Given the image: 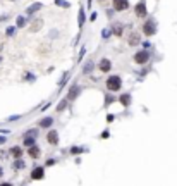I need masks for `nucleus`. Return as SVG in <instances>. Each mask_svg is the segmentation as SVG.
<instances>
[{"mask_svg":"<svg viewBox=\"0 0 177 186\" xmlns=\"http://www.w3.org/2000/svg\"><path fill=\"white\" fill-rule=\"evenodd\" d=\"M53 124V119L52 117H45L43 121L40 122V126H41V128H48V126H52Z\"/></svg>","mask_w":177,"mask_h":186,"instance_id":"nucleus-17","label":"nucleus"},{"mask_svg":"<svg viewBox=\"0 0 177 186\" xmlns=\"http://www.w3.org/2000/svg\"><path fill=\"white\" fill-rule=\"evenodd\" d=\"M10 153H12V155L16 157V159H19V157H21V153H22V152H21V148H19V147H14L12 150H10Z\"/></svg>","mask_w":177,"mask_h":186,"instance_id":"nucleus-21","label":"nucleus"},{"mask_svg":"<svg viewBox=\"0 0 177 186\" xmlns=\"http://www.w3.org/2000/svg\"><path fill=\"white\" fill-rule=\"evenodd\" d=\"M93 69H95V62H93V61H88L86 64L83 65V73H84V74H90Z\"/></svg>","mask_w":177,"mask_h":186,"instance_id":"nucleus-13","label":"nucleus"},{"mask_svg":"<svg viewBox=\"0 0 177 186\" xmlns=\"http://www.w3.org/2000/svg\"><path fill=\"white\" fill-rule=\"evenodd\" d=\"M65 105H67V100H62L60 104L57 105V112H60V110H64V109H65Z\"/></svg>","mask_w":177,"mask_h":186,"instance_id":"nucleus-22","label":"nucleus"},{"mask_svg":"<svg viewBox=\"0 0 177 186\" xmlns=\"http://www.w3.org/2000/svg\"><path fill=\"white\" fill-rule=\"evenodd\" d=\"M0 176H2V167H0Z\"/></svg>","mask_w":177,"mask_h":186,"instance_id":"nucleus-31","label":"nucleus"},{"mask_svg":"<svg viewBox=\"0 0 177 186\" xmlns=\"http://www.w3.org/2000/svg\"><path fill=\"white\" fill-rule=\"evenodd\" d=\"M119 100H121V104H122V105H125V107H127V105L131 104V95H129V93H124V95H122Z\"/></svg>","mask_w":177,"mask_h":186,"instance_id":"nucleus-16","label":"nucleus"},{"mask_svg":"<svg viewBox=\"0 0 177 186\" xmlns=\"http://www.w3.org/2000/svg\"><path fill=\"white\" fill-rule=\"evenodd\" d=\"M43 9V4H40V2H35V4H31L29 7L26 9V14L28 16H33V14H36L38 10Z\"/></svg>","mask_w":177,"mask_h":186,"instance_id":"nucleus-8","label":"nucleus"},{"mask_svg":"<svg viewBox=\"0 0 177 186\" xmlns=\"http://www.w3.org/2000/svg\"><path fill=\"white\" fill-rule=\"evenodd\" d=\"M41 26H43V19H35V21H33V22L29 24V31L36 33V31H38Z\"/></svg>","mask_w":177,"mask_h":186,"instance_id":"nucleus-10","label":"nucleus"},{"mask_svg":"<svg viewBox=\"0 0 177 186\" xmlns=\"http://www.w3.org/2000/svg\"><path fill=\"white\" fill-rule=\"evenodd\" d=\"M112 31H114V35L115 36H121L122 35V24H115V26L112 28Z\"/></svg>","mask_w":177,"mask_h":186,"instance_id":"nucleus-18","label":"nucleus"},{"mask_svg":"<svg viewBox=\"0 0 177 186\" xmlns=\"http://www.w3.org/2000/svg\"><path fill=\"white\" fill-rule=\"evenodd\" d=\"M105 100H107V102H105V105H108L110 102H114L115 98H114V97H110V95H107V98H105Z\"/></svg>","mask_w":177,"mask_h":186,"instance_id":"nucleus-26","label":"nucleus"},{"mask_svg":"<svg viewBox=\"0 0 177 186\" xmlns=\"http://www.w3.org/2000/svg\"><path fill=\"white\" fill-rule=\"evenodd\" d=\"M84 52H86V48H81V52H79V61H81V57L84 55Z\"/></svg>","mask_w":177,"mask_h":186,"instance_id":"nucleus-28","label":"nucleus"},{"mask_svg":"<svg viewBox=\"0 0 177 186\" xmlns=\"http://www.w3.org/2000/svg\"><path fill=\"white\" fill-rule=\"evenodd\" d=\"M24 145H26L28 148L33 147V145H35V140H33V138H26V140H24Z\"/></svg>","mask_w":177,"mask_h":186,"instance_id":"nucleus-23","label":"nucleus"},{"mask_svg":"<svg viewBox=\"0 0 177 186\" xmlns=\"http://www.w3.org/2000/svg\"><path fill=\"white\" fill-rule=\"evenodd\" d=\"M0 186H12V184H10V183H2Z\"/></svg>","mask_w":177,"mask_h":186,"instance_id":"nucleus-29","label":"nucleus"},{"mask_svg":"<svg viewBox=\"0 0 177 186\" xmlns=\"http://www.w3.org/2000/svg\"><path fill=\"white\" fill-rule=\"evenodd\" d=\"M0 62H2V57H0Z\"/></svg>","mask_w":177,"mask_h":186,"instance_id":"nucleus-32","label":"nucleus"},{"mask_svg":"<svg viewBox=\"0 0 177 186\" xmlns=\"http://www.w3.org/2000/svg\"><path fill=\"white\" fill-rule=\"evenodd\" d=\"M78 24H79V28H83V24H84V19H86V16H84V9H79V16H78Z\"/></svg>","mask_w":177,"mask_h":186,"instance_id":"nucleus-15","label":"nucleus"},{"mask_svg":"<svg viewBox=\"0 0 177 186\" xmlns=\"http://www.w3.org/2000/svg\"><path fill=\"white\" fill-rule=\"evenodd\" d=\"M26 22H28V19H26V18L19 16V18H17V22H16V24H17V28H24V26H26Z\"/></svg>","mask_w":177,"mask_h":186,"instance_id":"nucleus-19","label":"nucleus"},{"mask_svg":"<svg viewBox=\"0 0 177 186\" xmlns=\"http://www.w3.org/2000/svg\"><path fill=\"white\" fill-rule=\"evenodd\" d=\"M122 88V79L121 76H110L107 79V90L108 91H119Z\"/></svg>","mask_w":177,"mask_h":186,"instance_id":"nucleus-1","label":"nucleus"},{"mask_svg":"<svg viewBox=\"0 0 177 186\" xmlns=\"http://www.w3.org/2000/svg\"><path fill=\"white\" fill-rule=\"evenodd\" d=\"M98 69L102 71V73H108V71L112 69V62H110V59H102L98 64Z\"/></svg>","mask_w":177,"mask_h":186,"instance_id":"nucleus-7","label":"nucleus"},{"mask_svg":"<svg viewBox=\"0 0 177 186\" xmlns=\"http://www.w3.org/2000/svg\"><path fill=\"white\" fill-rule=\"evenodd\" d=\"M43 176H45L43 167H35V171L31 172V177H33V179H43Z\"/></svg>","mask_w":177,"mask_h":186,"instance_id":"nucleus-12","label":"nucleus"},{"mask_svg":"<svg viewBox=\"0 0 177 186\" xmlns=\"http://www.w3.org/2000/svg\"><path fill=\"white\" fill-rule=\"evenodd\" d=\"M134 12H136V16H138V18H146L148 10H146V4H144V0H141V2H138V4H136V7H134Z\"/></svg>","mask_w":177,"mask_h":186,"instance_id":"nucleus-5","label":"nucleus"},{"mask_svg":"<svg viewBox=\"0 0 177 186\" xmlns=\"http://www.w3.org/2000/svg\"><path fill=\"white\" fill-rule=\"evenodd\" d=\"M55 4L59 5V7H64V9H67V7H71V4L67 2V0H55Z\"/></svg>","mask_w":177,"mask_h":186,"instance_id":"nucleus-20","label":"nucleus"},{"mask_svg":"<svg viewBox=\"0 0 177 186\" xmlns=\"http://www.w3.org/2000/svg\"><path fill=\"white\" fill-rule=\"evenodd\" d=\"M24 167V162L22 160H17V162H14V169H22Z\"/></svg>","mask_w":177,"mask_h":186,"instance_id":"nucleus-25","label":"nucleus"},{"mask_svg":"<svg viewBox=\"0 0 177 186\" xmlns=\"http://www.w3.org/2000/svg\"><path fill=\"white\" fill-rule=\"evenodd\" d=\"M127 42H129L131 47H136V45H139V42H141V35H139L138 31H133L129 35V38H127Z\"/></svg>","mask_w":177,"mask_h":186,"instance_id":"nucleus-6","label":"nucleus"},{"mask_svg":"<svg viewBox=\"0 0 177 186\" xmlns=\"http://www.w3.org/2000/svg\"><path fill=\"white\" fill-rule=\"evenodd\" d=\"M10 2H14V0H10Z\"/></svg>","mask_w":177,"mask_h":186,"instance_id":"nucleus-33","label":"nucleus"},{"mask_svg":"<svg viewBox=\"0 0 177 186\" xmlns=\"http://www.w3.org/2000/svg\"><path fill=\"white\" fill-rule=\"evenodd\" d=\"M71 152H72V153H79V152H83V148H72Z\"/></svg>","mask_w":177,"mask_h":186,"instance_id":"nucleus-27","label":"nucleus"},{"mask_svg":"<svg viewBox=\"0 0 177 186\" xmlns=\"http://www.w3.org/2000/svg\"><path fill=\"white\" fill-rule=\"evenodd\" d=\"M81 93V86L79 85H74V86H71V90H69V97H67V100H76V97Z\"/></svg>","mask_w":177,"mask_h":186,"instance_id":"nucleus-9","label":"nucleus"},{"mask_svg":"<svg viewBox=\"0 0 177 186\" xmlns=\"http://www.w3.org/2000/svg\"><path fill=\"white\" fill-rule=\"evenodd\" d=\"M5 141V138H4V136H0V143H4Z\"/></svg>","mask_w":177,"mask_h":186,"instance_id":"nucleus-30","label":"nucleus"},{"mask_svg":"<svg viewBox=\"0 0 177 186\" xmlns=\"http://www.w3.org/2000/svg\"><path fill=\"white\" fill-rule=\"evenodd\" d=\"M14 33H16V28H14V26H9V28H7V31H5V35H7V36H12Z\"/></svg>","mask_w":177,"mask_h":186,"instance_id":"nucleus-24","label":"nucleus"},{"mask_svg":"<svg viewBox=\"0 0 177 186\" xmlns=\"http://www.w3.org/2000/svg\"><path fill=\"white\" fill-rule=\"evenodd\" d=\"M28 153H29V155L33 157V159H38V157H40V148L33 145V147H29V150H28Z\"/></svg>","mask_w":177,"mask_h":186,"instance_id":"nucleus-14","label":"nucleus"},{"mask_svg":"<svg viewBox=\"0 0 177 186\" xmlns=\"http://www.w3.org/2000/svg\"><path fill=\"white\" fill-rule=\"evenodd\" d=\"M47 140L50 145H57L59 143V134H57V131H50V133L47 134Z\"/></svg>","mask_w":177,"mask_h":186,"instance_id":"nucleus-11","label":"nucleus"},{"mask_svg":"<svg viewBox=\"0 0 177 186\" xmlns=\"http://www.w3.org/2000/svg\"><path fill=\"white\" fill-rule=\"evenodd\" d=\"M148 59H150V52L148 50H141V52H138L134 55V62L136 64H146Z\"/></svg>","mask_w":177,"mask_h":186,"instance_id":"nucleus-4","label":"nucleus"},{"mask_svg":"<svg viewBox=\"0 0 177 186\" xmlns=\"http://www.w3.org/2000/svg\"><path fill=\"white\" fill-rule=\"evenodd\" d=\"M112 7H114V10H117V12L127 10V9H129V0H114Z\"/></svg>","mask_w":177,"mask_h":186,"instance_id":"nucleus-3","label":"nucleus"},{"mask_svg":"<svg viewBox=\"0 0 177 186\" xmlns=\"http://www.w3.org/2000/svg\"><path fill=\"white\" fill-rule=\"evenodd\" d=\"M143 33L146 36H153L156 33V22L153 19H148L144 24H143Z\"/></svg>","mask_w":177,"mask_h":186,"instance_id":"nucleus-2","label":"nucleus"}]
</instances>
